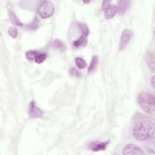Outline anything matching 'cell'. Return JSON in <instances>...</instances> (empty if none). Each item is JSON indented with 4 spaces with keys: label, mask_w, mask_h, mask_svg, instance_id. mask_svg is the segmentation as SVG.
Instances as JSON below:
<instances>
[{
    "label": "cell",
    "mask_w": 155,
    "mask_h": 155,
    "mask_svg": "<svg viewBox=\"0 0 155 155\" xmlns=\"http://www.w3.org/2000/svg\"><path fill=\"white\" fill-rule=\"evenodd\" d=\"M154 134V124L151 120H142L137 123L133 128L132 134L137 140L151 139Z\"/></svg>",
    "instance_id": "obj_1"
},
{
    "label": "cell",
    "mask_w": 155,
    "mask_h": 155,
    "mask_svg": "<svg viewBox=\"0 0 155 155\" xmlns=\"http://www.w3.org/2000/svg\"><path fill=\"white\" fill-rule=\"evenodd\" d=\"M137 101L144 111L148 113H154L155 111L154 96L148 92H143L138 96Z\"/></svg>",
    "instance_id": "obj_2"
},
{
    "label": "cell",
    "mask_w": 155,
    "mask_h": 155,
    "mask_svg": "<svg viewBox=\"0 0 155 155\" xmlns=\"http://www.w3.org/2000/svg\"><path fill=\"white\" fill-rule=\"evenodd\" d=\"M80 30L82 32V35L76 40L73 42V45L75 48L85 47L87 44V38L89 33V30L86 25L82 23L78 24Z\"/></svg>",
    "instance_id": "obj_3"
},
{
    "label": "cell",
    "mask_w": 155,
    "mask_h": 155,
    "mask_svg": "<svg viewBox=\"0 0 155 155\" xmlns=\"http://www.w3.org/2000/svg\"><path fill=\"white\" fill-rule=\"evenodd\" d=\"M54 7L53 4L48 1L42 2L38 8V13L42 18H47L51 16L54 13Z\"/></svg>",
    "instance_id": "obj_4"
},
{
    "label": "cell",
    "mask_w": 155,
    "mask_h": 155,
    "mask_svg": "<svg viewBox=\"0 0 155 155\" xmlns=\"http://www.w3.org/2000/svg\"><path fill=\"white\" fill-rule=\"evenodd\" d=\"M133 35V31L130 29H124L122 31L119 44V50L120 51L122 50L128 45Z\"/></svg>",
    "instance_id": "obj_5"
},
{
    "label": "cell",
    "mask_w": 155,
    "mask_h": 155,
    "mask_svg": "<svg viewBox=\"0 0 155 155\" xmlns=\"http://www.w3.org/2000/svg\"><path fill=\"white\" fill-rule=\"evenodd\" d=\"M122 153L124 155H143L145 154L141 148L132 143L125 145L122 149Z\"/></svg>",
    "instance_id": "obj_6"
},
{
    "label": "cell",
    "mask_w": 155,
    "mask_h": 155,
    "mask_svg": "<svg viewBox=\"0 0 155 155\" xmlns=\"http://www.w3.org/2000/svg\"><path fill=\"white\" fill-rule=\"evenodd\" d=\"M28 114L31 118H41L43 116L42 111L36 106L35 101H31L28 105Z\"/></svg>",
    "instance_id": "obj_7"
},
{
    "label": "cell",
    "mask_w": 155,
    "mask_h": 155,
    "mask_svg": "<svg viewBox=\"0 0 155 155\" xmlns=\"http://www.w3.org/2000/svg\"><path fill=\"white\" fill-rule=\"evenodd\" d=\"M110 141H105V142H99V141H94L91 142L88 144L89 148L93 151H104L108 145L109 144Z\"/></svg>",
    "instance_id": "obj_8"
},
{
    "label": "cell",
    "mask_w": 155,
    "mask_h": 155,
    "mask_svg": "<svg viewBox=\"0 0 155 155\" xmlns=\"http://www.w3.org/2000/svg\"><path fill=\"white\" fill-rule=\"evenodd\" d=\"M130 2L129 1H120L116 7V10L119 14L124 15L130 7Z\"/></svg>",
    "instance_id": "obj_9"
},
{
    "label": "cell",
    "mask_w": 155,
    "mask_h": 155,
    "mask_svg": "<svg viewBox=\"0 0 155 155\" xmlns=\"http://www.w3.org/2000/svg\"><path fill=\"white\" fill-rule=\"evenodd\" d=\"M116 6L114 4H110L104 11V16L106 19H111L116 13Z\"/></svg>",
    "instance_id": "obj_10"
},
{
    "label": "cell",
    "mask_w": 155,
    "mask_h": 155,
    "mask_svg": "<svg viewBox=\"0 0 155 155\" xmlns=\"http://www.w3.org/2000/svg\"><path fill=\"white\" fill-rule=\"evenodd\" d=\"M99 64V57L97 55L93 56L91 62L90 63L88 68V72L89 73H93L97 68Z\"/></svg>",
    "instance_id": "obj_11"
},
{
    "label": "cell",
    "mask_w": 155,
    "mask_h": 155,
    "mask_svg": "<svg viewBox=\"0 0 155 155\" xmlns=\"http://www.w3.org/2000/svg\"><path fill=\"white\" fill-rule=\"evenodd\" d=\"M9 18H10V21L13 24L18 25V26H22L23 25L22 22L18 18V16L16 15V14L11 10L9 12Z\"/></svg>",
    "instance_id": "obj_12"
},
{
    "label": "cell",
    "mask_w": 155,
    "mask_h": 155,
    "mask_svg": "<svg viewBox=\"0 0 155 155\" xmlns=\"http://www.w3.org/2000/svg\"><path fill=\"white\" fill-rule=\"evenodd\" d=\"M52 46L58 50H60L61 51H64L66 48V46L63 43V42H62L61 40L59 39H55L53 43H52Z\"/></svg>",
    "instance_id": "obj_13"
},
{
    "label": "cell",
    "mask_w": 155,
    "mask_h": 155,
    "mask_svg": "<svg viewBox=\"0 0 155 155\" xmlns=\"http://www.w3.org/2000/svg\"><path fill=\"white\" fill-rule=\"evenodd\" d=\"M39 53L35 50H29L25 53V57L28 60L35 61L36 56L39 54Z\"/></svg>",
    "instance_id": "obj_14"
},
{
    "label": "cell",
    "mask_w": 155,
    "mask_h": 155,
    "mask_svg": "<svg viewBox=\"0 0 155 155\" xmlns=\"http://www.w3.org/2000/svg\"><path fill=\"white\" fill-rule=\"evenodd\" d=\"M75 63L78 68L79 69H84L87 67L86 62L81 58L77 57L75 59Z\"/></svg>",
    "instance_id": "obj_15"
},
{
    "label": "cell",
    "mask_w": 155,
    "mask_h": 155,
    "mask_svg": "<svg viewBox=\"0 0 155 155\" xmlns=\"http://www.w3.org/2000/svg\"><path fill=\"white\" fill-rule=\"evenodd\" d=\"M47 58V54L45 53H39V54L36 56L35 62L37 64H41L44 61H45V59Z\"/></svg>",
    "instance_id": "obj_16"
},
{
    "label": "cell",
    "mask_w": 155,
    "mask_h": 155,
    "mask_svg": "<svg viewBox=\"0 0 155 155\" xmlns=\"http://www.w3.org/2000/svg\"><path fill=\"white\" fill-rule=\"evenodd\" d=\"M8 34L13 38H16L18 35V30L15 27H10L8 28Z\"/></svg>",
    "instance_id": "obj_17"
},
{
    "label": "cell",
    "mask_w": 155,
    "mask_h": 155,
    "mask_svg": "<svg viewBox=\"0 0 155 155\" xmlns=\"http://www.w3.org/2000/svg\"><path fill=\"white\" fill-rule=\"evenodd\" d=\"M69 73L70 75L72 76H76V77L80 76V73L74 67H71L69 70Z\"/></svg>",
    "instance_id": "obj_18"
},
{
    "label": "cell",
    "mask_w": 155,
    "mask_h": 155,
    "mask_svg": "<svg viewBox=\"0 0 155 155\" xmlns=\"http://www.w3.org/2000/svg\"><path fill=\"white\" fill-rule=\"evenodd\" d=\"M110 5V1H103V3H102V9L103 11H105L107 8Z\"/></svg>",
    "instance_id": "obj_19"
},
{
    "label": "cell",
    "mask_w": 155,
    "mask_h": 155,
    "mask_svg": "<svg viewBox=\"0 0 155 155\" xmlns=\"http://www.w3.org/2000/svg\"><path fill=\"white\" fill-rule=\"evenodd\" d=\"M154 75H153L151 79V84L153 88H154Z\"/></svg>",
    "instance_id": "obj_20"
},
{
    "label": "cell",
    "mask_w": 155,
    "mask_h": 155,
    "mask_svg": "<svg viewBox=\"0 0 155 155\" xmlns=\"http://www.w3.org/2000/svg\"><path fill=\"white\" fill-rule=\"evenodd\" d=\"M84 3H89L90 1H84Z\"/></svg>",
    "instance_id": "obj_21"
}]
</instances>
